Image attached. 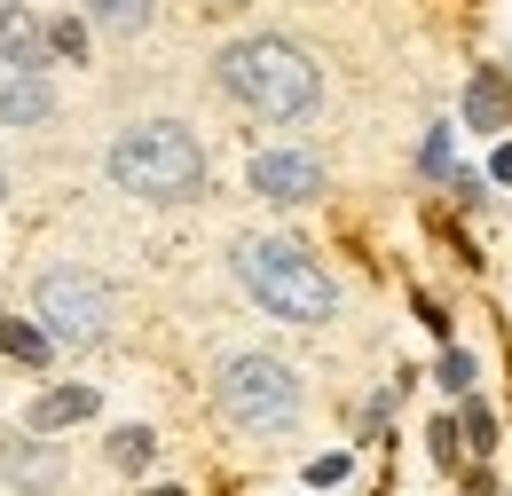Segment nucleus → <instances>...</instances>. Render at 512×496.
Segmentation results:
<instances>
[{
    "mask_svg": "<svg viewBox=\"0 0 512 496\" xmlns=\"http://www.w3.org/2000/svg\"><path fill=\"white\" fill-rule=\"evenodd\" d=\"M221 87L253 111V119L268 126H292V119H308L316 111V95H323V79H316V63H308V48H292V40H276V32H260V40H237V48H221Z\"/></svg>",
    "mask_w": 512,
    "mask_h": 496,
    "instance_id": "f257e3e1",
    "label": "nucleus"
},
{
    "mask_svg": "<svg viewBox=\"0 0 512 496\" xmlns=\"http://www.w3.org/2000/svg\"><path fill=\"white\" fill-rule=\"evenodd\" d=\"M237 284H245L268 315H284V323H331V315H339V284L323 276L316 252H300L292 237L237 245Z\"/></svg>",
    "mask_w": 512,
    "mask_h": 496,
    "instance_id": "f03ea898",
    "label": "nucleus"
},
{
    "mask_svg": "<svg viewBox=\"0 0 512 496\" xmlns=\"http://www.w3.org/2000/svg\"><path fill=\"white\" fill-rule=\"evenodd\" d=\"M111 182L134 189V197H150V205H182L205 189V150H197L190 126H127L119 142H111Z\"/></svg>",
    "mask_w": 512,
    "mask_h": 496,
    "instance_id": "7ed1b4c3",
    "label": "nucleus"
},
{
    "mask_svg": "<svg viewBox=\"0 0 512 496\" xmlns=\"http://www.w3.org/2000/svg\"><path fill=\"white\" fill-rule=\"evenodd\" d=\"M221 410L245 434H292L300 426V371L276 355H237V363H221Z\"/></svg>",
    "mask_w": 512,
    "mask_h": 496,
    "instance_id": "20e7f679",
    "label": "nucleus"
},
{
    "mask_svg": "<svg viewBox=\"0 0 512 496\" xmlns=\"http://www.w3.org/2000/svg\"><path fill=\"white\" fill-rule=\"evenodd\" d=\"M32 308H40V331H48V339L95 347V339L111 331V284L87 276V268H48L40 292H32Z\"/></svg>",
    "mask_w": 512,
    "mask_h": 496,
    "instance_id": "39448f33",
    "label": "nucleus"
},
{
    "mask_svg": "<svg viewBox=\"0 0 512 496\" xmlns=\"http://www.w3.org/2000/svg\"><path fill=\"white\" fill-rule=\"evenodd\" d=\"M253 189L268 197V205H308L323 189V158H308V150H260L253 158Z\"/></svg>",
    "mask_w": 512,
    "mask_h": 496,
    "instance_id": "423d86ee",
    "label": "nucleus"
},
{
    "mask_svg": "<svg viewBox=\"0 0 512 496\" xmlns=\"http://www.w3.org/2000/svg\"><path fill=\"white\" fill-rule=\"evenodd\" d=\"M0 473H8L24 496H48V489H64V449L48 434H32V441L16 434V441H0Z\"/></svg>",
    "mask_w": 512,
    "mask_h": 496,
    "instance_id": "0eeeda50",
    "label": "nucleus"
},
{
    "mask_svg": "<svg viewBox=\"0 0 512 496\" xmlns=\"http://www.w3.org/2000/svg\"><path fill=\"white\" fill-rule=\"evenodd\" d=\"M79 418H95V386H48V394L24 410L32 434H64V426H79Z\"/></svg>",
    "mask_w": 512,
    "mask_h": 496,
    "instance_id": "6e6552de",
    "label": "nucleus"
},
{
    "mask_svg": "<svg viewBox=\"0 0 512 496\" xmlns=\"http://www.w3.org/2000/svg\"><path fill=\"white\" fill-rule=\"evenodd\" d=\"M48 119H56L48 79H40V71H16V79L0 87V126H48Z\"/></svg>",
    "mask_w": 512,
    "mask_h": 496,
    "instance_id": "1a4fd4ad",
    "label": "nucleus"
},
{
    "mask_svg": "<svg viewBox=\"0 0 512 496\" xmlns=\"http://www.w3.org/2000/svg\"><path fill=\"white\" fill-rule=\"evenodd\" d=\"M48 56H56V48H48V24H32L24 8H0V63H16V71H40Z\"/></svg>",
    "mask_w": 512,
    "mask_h": 496,
    "instance_id": "9d476101",
    "label": "nucleus"
},
{
    "mask_svg": "<svg viewBox=\"0 0 512 496\" xmlns=\"http://www.w3.org/2000/svg\"><path fill=\"white\" fill-rule=\"evenodd\" d=\"M512 119V87L497 71H481L473 87H465V126H505Z\"/></svg>",
    "mask_w": 512,
    "mask_h": 496,
    "instance_id": "9b49d317",
    "label": "nucleus"
},
{
    "mask_svg": "<svg viewBox=\"0 0 512 496\" xmlns=\"http://www.w3.org/2000/svg\"><path fill=\"white\" fill-rule=\"evenodd\" d=\"M0 347H8V355H16V363H24V371H40V363H48V347H56V339H48V331H40V323H8V315H0Z\"/></svg>",
    "mask_w": 512,
    "mask_h": 496,
    "instance_id": "f8f14e48",
    "label": "nucleus"
},
{
    "mask_svg": "<svg viewBox=\"0 0 512 496\" xmlns=\"http://www.w3.org/2000/svg\"><path fill=\"white\" fill-rule=\"evenodd\" d=\"M150 457H158V434H150V426H119V434H111V465H119V473H142Z\"/></svg>",
    "mask_w": 512,
    "mask_h": 496,
    "instance_id": "ddd939ff",
    "label": "nucleus"
},
{
    "mask_svg": "<svg viewBox=\"0 0 512 496\" xmlns=\"http://www.w3.org/2000/svg\"><path fill=\"white\" fill-rule=\"evenodd\" d=\"M150 8H158V0H87V16H95L103 32H142Z\"/></svg>",
    "mask_w": 512,
    "mask_h": 496,
    "instance_id": "4468645a",
    "label": "nucleus"
},
{
    "mask_svg": "<svg viewBox=\"0 0 512 496\" xmlns=\"http://www.w3.org/2000/svg\"><path fill=\"white\" fill-rule=\"evenodd\" d=\"M48 48H56V56H79V48H87V24H79V16H56V24H48Z\"/></svg>",
    "mask_w": 512,
    "mask_h": 496,
    "instance_id": "2eb2a0df",
    "label": "nucleus"
},
{
    "mask_svg": "<svg viewBox=\"0 0 512 496\" xmlns=\"http://www.w3.org/2000/svg\"><path fill=\"white\" fill-rule=\"evenodd\" d=\"M442 386H449V394H473V355L449 347V355H442Z\"/></svg>",
    "mask_w": 512,
    "mask_h": 496,
    "instance_id": "dca6fc26",
    "label": "nucleus"
},
{
    "mask_svg": "<svg viewBox=\"0 0 512 496\" xmlns=\"http://www.w3.org/2000/svg\"><path fill=\"white\" fill-rule=\"evenodd\" d=\"M465 434H473V449H489V441H497V418H489L481 402H465Z\"/></svg>",
    "mask_w": 512,
    "mask_h": 496,
    "instance_id": "f3484780",
    "label": "nucleus"
},
{
    "mask_svg": "<svg viewBox=\"0 0 512 496\" xmlns=\"http://www.w3.org/2000/svg\"><path fill=\"white\" fill-rule=\"evenodd\" d=\"M308 481H316V489H331V481H347V457H316V465H308Z\"/></svg>",
    "mask_w": 512,
    "mask_h": 496,
    "instance_id": "a211bd4d",
    "label": "nucleus"
},
{
    "mask_svg": "<svg viewBox=\"0 0 512 496\" xmlns=\"http://www.w3.org/2000/svg\"><path fill=\"white\" fill-rule=\"evenodd\" d=\"M426 174H449V134H442V126L426 134Z\"/></svg>",
    "mask_w": 512,
    "mask_h": 496,
    "instance_id": "6ab92c4d",
    "label": "nucleus"
},
{
    "mask_svg": "<svg viewBox=\"0 0 512 496\" xmlns=\"http://www.w3.org/2000/svg\"><path fill=\"white\" fill-rule=\"evenodd\" d=\"M489 174H497V182H512V142L497 150V158H489Z\"/></svg>",
    "mask_w": 512,
    "mask_h": 496,
    "instance_id": "aec40b11",
    "label": "nucleus"
},
{
    "mask_svg": "<svg viewBox=\"0 0 512 496\" xmlns=\"http://www.w3.org/2000/svg\"><path fill=\"white\" fill-rule=\"evenodd\" d=\"M197 8H213V16H229V8H245V0H197Z\"/></svg>",
    "mask_w": 512,
    "mask_h": 496,
    "instance_id": "412c9836",
    "label": "nucleus"
},
{
    "mask_svg": "<svg viewBox=\"0 0 512 496\" xmlns=\"http://www.w3.org/2000/svg\"><path fill=\"white\" fill-rule=\"evenodd\" d=\"M150 496H182V489H150Z\"/></svg>",
    "mask_w": 512,
    "mask_h": 496,
    "instance_id": "4be33fe9",
    "label": "nucleus"
},
{
    "mask_svg": "<svg viewBox=\"0 0 512 496\" xmlns=\"http://www.w3.org/2000/svg\"><path fill=\"white\" fill-rule=\"evenodd\" d=\"M0 8H24V0H0Z\"/></svg>",
    "mask_w": 512,
    "mask_h": 496,
    "instance_id": "5701e85b",
    "label": "nucleus"
},
{
    "mask_svg": "<svg viewBox=\"0 0 512 496\" xmlns=\"http://www.w3.org/2000/svg\"><path fill=\"white\" fill-rule=\"evenodd\" d=\"M0 197H8V174H0Z\"/></svg>",
    "mask_w": 512,
    "mask_h": 496,
    "instance_id": "b1692460",
    "label": "nucleus"
}]
</instances>
